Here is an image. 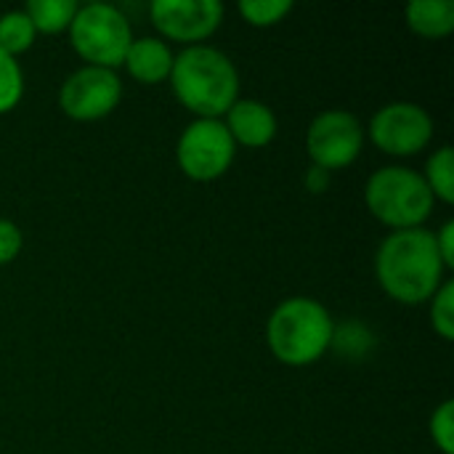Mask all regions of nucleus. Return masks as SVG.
Listing matches in <instances>:
<instances>
[{"mask_svg": "<svg viewBox=\"0 0 454 454\" xmlns=\"http://www.w3.org/2000/svg\"><path fill=\"white\" fill-rule=\"evenodd\" d=\"M364 146V128L356 114L346 109H327L314 117L306 130V152L314 168L340 170L351 165Z\"/></svg>", "mask_w": 454, "mask_h": 454, "instance_id": "nucleus-7", "label": "nucleus"}, {"mask_svg": "<svg viewBox=\"0 0 454 454\" xmlns=\"http://www.w3.org/2000/svg\"><path fill=\"white\" fill-rule=\"evenodd\" d=\"M152 24L170 40L200 45L223 21V5L218 0H154L149 5Z\"/></svg>", "mask_w": 454, "mask_h": 454, "instance_id": "nucleus-10", "label": "nucleus"}, {"mask_svg": "<svg viewBox=\"0 0 454 454\" xmlns=\"http://www.w3.org/2000/svg\"><path fill=\"white\" fill-rule=\"evenodd\" d=\"M293 11L290 0H242L239 13L253 24V27H274Z\"/></svg>", "mask_w": 454, "mask_h": 454, "instance_id": "nucleus-19", "label": "nucleus"}, {"mask_svg": "<svg viewBox=\"0 0 454 454\" xmlns=\"http://www.w3.org/2000/svg\"><path fill=\"white\" fill-rule=\"evenodd\" d=\"M122 98V82L114 69L104 67H80L74 69L59 90V104L72 120H101Z\"/></svg>", "mask_w": 454, "mask_h": 454, "instance_id": "nucleus-9", "label": "nucleus"}, {"mask_svg": "<svg viewBox=\"0 0 454 454\" xmlns=\"http://www.w3.org/2000/svg\"><path fill=\"white\" fill-rule=\"evenodd\" d=\"M327 184H330V173L327 170H322V168H309V173H306V186H309V192H314V194H319V192H325L327 189Z\"/></svg>", "mask_w": 454, "mask_h": 454, "instance_id": "nucleus-23", "label": "nucleus"}, {"mask_svg": "<svg viewBox=\"0 0 454 454\" xmlns=\"http://www.w3.org/2000/svg\"><path fill=\"white\" fill-rule=\"evenodd\" d=\"M364 202L380 223L391 226L394 231H404L423 226L436 197L423 173H415L404 165H388L370 176L364 186Z\"/></svg>", "mask_w": 454, "mask_h": 454, "instance_id": "nucleus-4", "label": "nucleus"}, {"mask_svg": "<svg viewBox=\"0 0 454 454\" xmlns=\"http://www.w3.org/2000/svg\"><path fill=\"white\" fill-rule=\"evenodd\" d=\"M24 93V74L13 56L0 51V114L11 112Z\"/></svg>", "mask_w": 454, "mask_h": 454, "instance_id": "nucleus-17", "label": "nucleus"}, {"mask_svg": "<svg viewBox=\"0 0 454 454\" xmlns=\"http://www.w3.org/2000/svg\"><path fill=\"white\" fill-rule=\"evenodd\" d=\"M234 152L237 144L226 130L223 120H202V117H197L184 128L176 146L181 170L194 181L221 178L231 165Z\"/></svg>", "mask_w": 454, "mask_h": 454, "instance_id": "nucleus-6", "label": "nucleus"}, {"mask_svg": "<svg viewBox=\"0 0 454 454\" xmlns=\"http://www.w3.org/2000/svg\"><path fill=\"white\" fill-rule=\"evenodd\" d=\"M444 261L436 250L434 231L404 229L391 231L375 255V274L380 287L404 306H420L434 298L444 282Z\"/></svg>", "mask_w": 454, "mask_h": 454, "instance_id": "nucleus-1", "label": "nucleus"}, {"mask_svg": "<svg viewBox=\"0 0 454 454\" xmlns=\"http://www.w3.org/2000/svg\"><path fill=\"white\" fill-rule=\"evenodd\" d=\"M428 189L434 192V197H439L442 202L452 205L454 202V152L452 146H442L428 157L426 173H423Z\"/></svg>", "mask_w": 454, "mask_h": 454, "instance_id": "nucleus-16", "label": "nucleus"}, {"mask_svg": "<svg viewBox=\"0 0 454 454\" xmlns=\"http://www.w3.org/2000/svg\"><path fill=\"white\" fill-rule=\"evenodd\" d=\"M69 40L88 67L117 69L133 43V29L120 8L109 3H88L77 5L69 24Z\"/></svg>", "mask_w": 454, "mask_h": 454, "instance_id": "nucleus-5", "label": "nucleus"}, {"mask_svg": "<svg viewBox=\"0 0 454 454\" xmlns=\"http://www.w3.org/2000/svg\"><path fill=\"white\" fill-rule=\"evenodd\" d=\"M431 325L434 330L444 338L452 340L454 338V282L444 279L442 287L434 293L431 298Z\"/></svg>", "mask_w": 454, "mask_h": 454, "instance_id": "nucleus-18", "label": "nucleus"}, {"mask_svg": "<svg viewBox=\"0 0 454 454\" xmlns=\"http://www.w3.org/2000/svg\"><path fill=\"white\" fill-rule=\"evenodd\" d=\"M173 51L168 48L165 40L160 37H133L122 67L130 72V77H136L138 82L154 85L170 77L173 69Z\"/></svg>", "mask_w": 454, "mask_h": 454, "instance_id": "nucleus-12", "label": "nucleus"}, {"mask_svg": "<svg viewBox=\"0 0 454 454\" xmlns=\"http://www.w3.org/2000/svg\"><path fill=\"white\" fill-rule=\"evenodd\" d=\"M431 436L444 454H454V402L447 399L431 415Z\"/></svg>", "mask_w": 454, "mask_h": 454, "instance_id": "nucleus-20", "label": "nucleus"}, {"mask_svg": "<svg viewBox=\"0 0 454 454\" xmlns=\"http://www.w3.org/2000/svg\"><path fill=\"white\" fill-rule=\"evenodd\" d=\"M170 85L178 101L202 120H221L239 98L234 61L213 45H186L173 56Z\"/></svg>", "mask_w": 454, "mask_h": 454, "instance_id": "nucleus-2", "label": "nucleus"}, {"mask_svg": "<svg viewBox=\"0 0 454 454\" xmlns=\"http://www.w3.org/2000/svg\"><path fill=\"white\" fill-rule=\"evenodd\" d=\"M434 239H436V250H439V255H442L444 266H447V269H452L454 266V221H447V223L434 234Z\"/></svg>", "mask_w": 454, "mask_h": 454, "instance_id": "nucleus-22", "label": "nucleus"}, {"mask_svg": "<svg viewBox=\"0 0 454 454\" xmlns=\"http://www.w3.org/2000/svg\"><path fill=\"white\" fill-rule=\"evenodd\" d=\"M24 247V237H21V229L13 223V221H5L0 218V266L11 263Z\"/></svg>", "mask_w": 454, "mask_h": 454, "instance_id": "nucleus-21", "label": "nucleus"}, {"mask_svg": "<svg viewBox=\"0 0 454 454\" xmlns=\"http://www.w3.org/2000/svg\"><path fill=\"white\" fill-rule=\"evenodd\" d=\"M223 125L231 133L234 144H242L247 149H261L277 136V117L258 98H237L229 106Z\"/></svg>", "mask_w": 454, "mask_h": 454, "instance_id": "nucleus-11", "label": "nucleus"}, {"mask_svg": "<svg viewBox=\"0 0 454 454\" xmlns=\"http://www.w3.org/2000/svg\"><path fill=\"white\" fill-rule=\"evenodd\" d=\"M74 11H77L74 0H29L24 5V13L29 16L35 32H45V35L69 29Z\"/></svg>", "mask_w": 454, "mask_h": 454, "instance_id": "nucleus-14", "label": "nucleus"}, {"mask_svg": "<svg viewBox=\"0 0 454 454\" xmlns=\"http://www.w3.org/2000/svg\"><path fill=\"white\" fill-rule=\"evenodd\" d=\"M404 16L407 27L423 37H447L454 29L452 0H412Z\"/></svg>", "mask_w": 454, "mask_h": 454, "instance_id": "nucleus-13", "label": "nucleus"}, {"mask_svg": "<svg viewBox=\"0 0 454 454\" xmlns=\"http://www.w3.org/2000/svg\"><path fill=\"white\" fill-rule=\"evenodd\" d=\"M370 136L380 152L410 157L426 149L434 138V120L420 104L391 101L375 112L370 122Z\"/></svg>", "mask_w": 454, "mask_h": 454, "instance_id": "nucleus-8", "label": "nucleus"}, {"mask_svg": "<svg viewBox=\"0 0 454 454\" xmlns=\"http://www.w3.org/2000/svg\"><path fill=\"white\" fill-rule=\"evenodd\" d=\"M335 322L330 311L314 298L282 301L266 325V340L271 354L287 367L314 364L333 346Z\"/></svg>", "mask_w": 454, "mask_h": 454, "instance_id": "nucleus-3", "label": "nucleus"}, {"mask_svg": "<svg viewBox=\"0 0 454 454\" xmlns=\"http://www.w3.org/2000/svg\"><path fill=\"white\" fill-rule=\"evenodd\" d=\"M35 27L24 11H5L0 13V51L8 56H19L32 48L35 43Z\"/></svg>", "mask_w": 454, "mask_h": 454, "instance_id": "nucleus-15", "label": "nucleus"}]
</instances>
